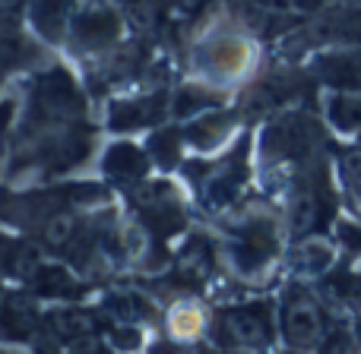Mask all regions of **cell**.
<instances>
[{
  "label": "cell",
  "instance_id": "6",
  "mask_svg": "<svg viewBox=\"0 0 361 354\" xmlns=\"http://www.w3.org/2000/svg\"><path fill=\"white\" fill-rule=\"evenodd\" d=\"M209 320H212V310H206L200 298H180L175 304H169L165 329H169V336L178 339V342L193 345L209 336Z\"/></svg>",
  "mask_w": 361,
  "mask_h": 354
},
{
  "label": "cell",
  "instance_id": "8",
  "mask_svg": "<svg viewBox=\"0 0 361 354\" xmlns=\"http://www.w3.org/2000/svg\"><path fill=\"white\" fill-rule=\"evenodd\" d=\"M333 244L324 241V237H305V244H298V247L288 253L286 266L288 272L295 275V279H324L326 272L333 269Z\"/></svg>",
  "mask_w": 361,
  "mask_h": 354
},
{
  "label": "cell",
  "instance_id": "1",
  "mask_svg": "<svg viewBox=\"0 0 361 354\" xmlns=\"http://www.w3.org/2000/svg\"><path fill=\"white\" fill-rule=\"evenodd\" d=\"M206 342L228 354H267L279 342V301L250 298L216 304Z\"/></svg>",
  "mask_w": 361,
  "mask_h": 354
},
{
  "label": "cell",
  "instance_id": "4",
  "mask_svg": "<svg viewBox=\"0 0 361 354\" xmlns=\"http://www.w3.org/2000/svg\"><path fill=\"white\" fill-rule=\"evenodd\" d=\"M44 326V310L42 298H35L25 288H6L4 301V339L6 345H32V339L42 332Z\"/></svg>",
  "mask_w": 361,
  "mask_h": 354
},
{
  "label": "cell",
  "instance_id": "14",
  "mask_svg": "<svg viewBox=\"0 0 361 354\" xmlns=\"http://www.w3.org/2000/svg\"><path fill=\"white\" fill-rule=\"evenodd\" d=\"M114 348L108 342H102V336H86L76 339V342H67V354H111Z\"/></svg>",
  "mask_w": 361,
  "mask_h": 354
},
{
  "label": "cell",
  "instance_id": "11",
  "mask_svg": "<svg viewBox=\"0 0 361 354\" xmlns=\"http://www.w3.org/2000/svg\"><path fill=\"white\" fill-rule=\"evenodd\" d=\"M320 354H361V345L355 339V329H352V323H333V329L326 332V339L317 345Z\"/></svg>",
  "mask_w": 361,
  "mask_h": 354
},
{
  "label": "cell",
  "instance_id": "3",
  "mask_svg": "<svg viewBox=\"0 0 361 354\" xmlns=\"http://www.w3.org/2000/svg\"><path fill=\"white\" fill-rule=\"evenodd\" d=\"M19 288L32 291L42 301H51V304H86V298L99 285H92V282H86V279H76L67 266H57V263L48 266V263H42L38 272Z\"/></svg>",
  "mask_w": 361,
  "mask_h": 354
},
{
  "label": "cell",
  "instance_id": "17",
  "mask_svg": "<svg viewBox=\"0 0 361 354\" xmlns=\"http://www.w3.org/2000/svg\"><path fill=\"white\" fill-rule=\"evenodd\" d=\"M111 354H121V351H111Z\"/></svg>",
  "mask_w": 361,
  "mask_h": 354
},
{
  "label": "cell",
  "instance_id": "5",
  "mask_svg": "<svg viewBox=\"0 0 361 354\" xmlns=\"http://www.w3.org/2000/svg\"><path fill=\"white\" fill-rule=\"evenodd\" d=\"M99 304L111 313L114 323L146 326L159 320V298L152 291H143V285H111L99 294Z\"/></svg>",
  "mask_w": 361,
  "mask_h": 354
},
{
  "label": "cell",
  "instance_id": "10",
  "mask_svg": "<svg viewBox=\"0 0 361 354\" xmlns=\"http://www.w3.org/2000/svg\"><path fill=\"white\" fill-rule=\"evenodd\" d=\"M105 171L114 180H137L146 171V158L140 156V149H133V146H114V149L108 152Z\"/></svg>",
  "mask_w": 361,
  "mask_h": 354
},
{
  "label": "cell",
  "instance_id": "13",
  "mask_svg": "<svg viewBox=\"0 0 361 354\" xmlns=\"http://www.w3.org/2000/svg\"><path fill=\"white\" fill-rule=\"evenodd\" d=\"M333 120H336L343 130L361 127V99H336L333 101Z\"/></svg>",
  "mask_w": 361,
  "mask_h": 354
},
{
  "label": "cell",
  "instance_id": "2",
  "mask_svg": "<svg viewBox=\"0 0 361 354\" xmlns=\"http://www.w3.org/2000/svg\"><path fill=\"white\" fill-rule=\"evenodd\" d=\"M333 307L317 288H307L301 279H292L279 298V339L286 348L311 351L333 329Z\"/></svg>",
  "mask_w": 361,
  "mask_h": 354
},
{
  "label": "cell",
  "instance_id": "7",
  "mask_svg": "<svg viewBox=\"0 0 361 354\" xmlns=\"http://www.w3.org/2000/svg\"><path fill=\"white\" fill-rule=\"evenodd\" d=\"M317 291L324 294V301L333 310H345L355 317V313H361V269L339 263L324 279H317Z\"/></svg>",
  "mask_w": 361,
  "mask_h": 354
},
{
  "label": "cell",
  "instance_id": "12",
  "mask_svg": "<svg viewBox=\"0 0 361 354\" xmlns=\"http://www.w3.org/2000/svg\"><path fill=\"white\" fill-rule=\"evenodd\" d=\"M105 342L121 354H133L146 345V336H143V329L133 323H114L111 329L105 332Z\"/></svg>",
  "mask_w": 361,
  "mask_h": 354
},
{
  "label": "cell",
  "instance_id": "9",
  "mask_svg": "<svg viewBox=\"0 0 361 354\" xmlns=\"http://www.w3.org/2000/svg\"><path fill=\"white\" fill-rule=\"evenodd\" d=\"M4 266H6V279L25 285V282L38 272V266H42V253H38V247H32V244L10 237V241H6Z\"/></svg>",
  "mask_w": 361,
  "mask_h": 354
},
{
  "label": "cell",
  "instance_id": "16",
  "mask_svg": "<svg viewBox=\"0 0 361 354\" xmlns=\"http://www.w3.org/2000/svg\"><path fill=\"white\" fill-rule=\"evenodd\" d=\"M282 354H305V351H295V348H286V351H282Z\"/></svg>",
  "mask_w": 361,
  "mask_h": 354
},
{
  "label": "cell",
  "instance_id": "15",
  "mask_svg": "<svg viewBox=\"0 0 361 354\" xmlns=\"http://www.w3.org/2000/svg\"><path fill=\"white\" fill-rule=\"evenodd\" d=\"M352 329H355V339H358V345H361V313L352 317Z\"/></svg>",
  "mask_w": 361,
  "mask_h": 354
}]
</instances>
